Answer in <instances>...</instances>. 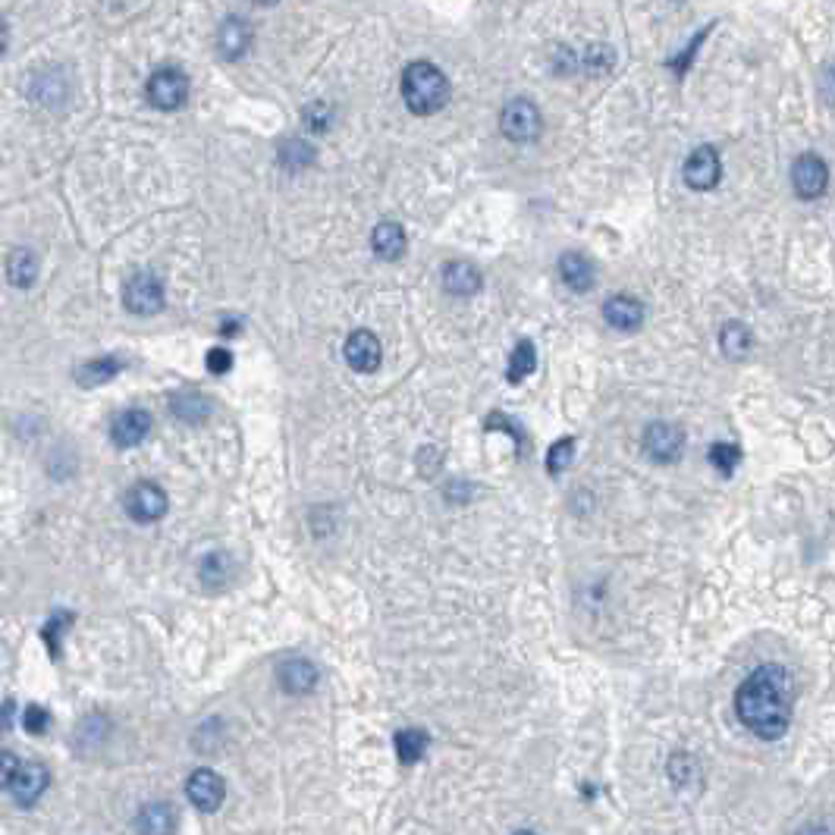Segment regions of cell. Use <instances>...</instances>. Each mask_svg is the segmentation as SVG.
Returning <instances> with one entry per match:
<instances>
[{"label":"cell","mask_w":835,"mask_h":835,"mask_svg":"<svg viewBox=\"0 0 835 835\" xmlns=\"http://www.w3.org/2000/svg\"><path fill=\"white\" fill-rule=\"evenodd\" d=\"M792 704H795L792 679H788V672L782 666L773 663L754 669L735 694V713L741 719V726L766 741H776L788 732Z\"/></svg>","instance_id":"1"},{"label":"cell","mask_w":835,"mask_h":835,"mask_svg":"<svg viewBox=\"0 0 835 835\" xmlns=\"http://www.w3.org/2000/svg\"><path fill=\"white\" fill-rule=\"evenodd\" d=\"M402 101L418 117L437 114L449 101V82L434 63H409L402 73Z\"/></svg>","instance_id":"2"},{"label":"cell","mask_w":835,"mask_h":835,"mask_svg":"<svg viewBox=\"0 0 835 835\" xmlns=\"http://www.w3.org/2000/svg\"><path fill=\"white\" fill-rule=\"evenodd\" d=\"M500 129H503L506 139L518 142V145H528V142L537 139L540 129H544V120H540V110H537L534 101L512 98L500 114Z\"/></svg>","instance_id":"3"},{"label":"cell","mask_w":835,"mask_h":835,"mask_svg":"<svg viewBox=\"0 0 835 835\" xmlns=\"http://www.w3.org/2000/svg\"><path fill=\"white\" fill-rule=\"evenodd\" d=\"M123 305L139 314V318H148V314H157L164 308V283L151 270H142V274H135L126 280L123 286Z\"/></svg>","instance_id":"4"},{"label":"cell","mask_w":835,"mask_h":835,"mask_svg":"<svg viewBox=\"0 0 835 835\" xmlns=\"http://www.w3.org/2000/svg\"><path fill=\"white\" fill-rule=\"evenodd\" d=\"M145 95H148V104L157 110H179L189 98V79L183 70H170V66H164V70L151 73Z\"/></svg>","instance_id":"5"},{"label":"cell","mask_w":835,"mask_h":835,"mask_svg":"<svg viewBox=\"0 0 835 835\" xmlns=\"http://www.w3.org/2000/svg\"><path fill=\"white\" fill-rule=\"evenodd\" d=\"M641 443H644V453L650 462L672 465V462H679L682 449H685V434H682V427H675L669 421H653L644 431Z\"/></svg>","instance_id":"6"},{"label":"cell","mask_w":835,"mask_h":835,"mask_svg":"<svg viewBox=\"0 0 835 835\" xmlns=\"http://www.w3.org/2000/svg\"><path fill=\"white\" fill-rule=\"evenodd\" d=\"M792 186L798 192V198L804 201H817L820 195H826L829 189V167L820 154L814 151H807V154H798L795 157V164H792Z\"/></svg>","instance_id":"7"},{"label":"cell","mask_w":835,"mask_h":835,"mask_svg":"<svg viewBox=\"0 0 835 835\" xmlns=\"http://www.w3.org/2000/svg\"><path fill=\"white\" fill-rule=\"evenodd\" d=\"M167 509H170L167 493L154 481H142L126 493V512H129V518H135V522H142V525L161 522V518L167 515Z\"/></svg>","instance_id":"8"},{"label":"cell","mask_w":835,"mask_h":835,"mask_svg":"<svg viewBox=\"0 0 835 835\" xmlns=\"http://www.w3.org/2000/svg\"><path fill=\"white\" fill-rule=\"evenodd\" d=\"M682 176H685V183H688L694 192H710V189L719 183V176H722V164H719L716 148H710V145L694 148V151L688 154Z\"/></svg>","instance_id":"9"},{"label":"cell","mask_w":835,"mask_h":835,"mask_svg":"<svg viewBox=\"0 0 835 835\" xmlns=\"http://www.w3.org/2000/svg\"><path fill=\"white\" fill-rule=\"evenodd\" d=\"M4 785L10 788V795L29 807L41 798V792L48 788V770L41 763H16V770L4 779Z\"/></svg>","instance_id":"10"},{"label":"cell","mask_w":835,"mask_h":835,"mask_svg":"<svg viewBox=\"0 0 835 835\" xmlns=\"http://www.w3.org/2000/svg\"><path fill=\"white\" fill-rule=\"evenodd\" d=\"M186 795L189 801L205 810V814H214V810L223 804V795H227V788H223V779L214 770H195L186 782Z\"/></svg>","instance_id":"11"},{"label":"cell","mask_w":835,"mask_h":835,"mask_svg":"<svg viewBox=\"0 0 835 835\" xmlns=\"http://www.w3.org/2000/svg\"><path fill=\"white\" fill-rule=\"evenodd\" d=\"M346 361L358 374H371L380 368V340L371 330H355L346 340Z\"/></svg>","instance_id":"12"},{"label":"cell","mask_w":835,"mask_h":835,"mask_svg":"<svg viewBox=\"0 0 835 835\" xmlns=\"http://www.w3.org/2000/svg\"><path fill=\"white\" fill-rule=\"evenodd\" d=\"M277 682L286 694H308L318 685V666L305 657H289L277 666Z\"/></svg>","instance_id":"13"},{"label":"cell","mask_w":835,"mask_h":835,"mask_svg":"<svg viewBox=\"0 0 835 835\" xmlns=\"http://www.w3.org/2000/svg\"><path fill=\"white\" fill-rule=\"evenodd\" d=\"M248 44H252V29H248V22L239 16H227L220 22L217 29V54L223 60H239L245 57Z\"/></svg>","instance_id":"14"},{"label":"cell","mask_w":835,"mask_h":835,"mask_svg":"<svg viewBox=\"0 0 835 835\" xmlns=\"http://www.w3.org/2000/svg\"><path fill=\"white\" fill-rule=\"evenodd\" d=\"M148 431H151V415L142 409H129L110 424V440L120 449H132L148 437Z\"/></svg>","instance_id":"15"},{"label":"cell","mask_w":835,"mask_h":835,"mask_svg":"<svg viewBox=\"0 0 835 835\" xmlns=\"http://www.w3.org/2000/svg\"><path fill=\"white\" fill-rule=\"evenodd\" d=\"M603 318L613 330L631 333V330H638L644 324V305L635 296H613V299H606V305H603Z\"/></svg>","instance_id":"16"},{"label":"cell","mask_w":835,"mask_h":835,"mask_svg":"<svg viewBox=\"0 0 835 835\" xmlns=\"http://www.w3.org/2000/svg\"><path fill=\"white\" fill-rule=\"evenodd\" d=\"M559 277H562V283H566L572 292H591L594 283H597V270H594L588 255L566 252V255L559 258Z\"/></svg>","instance_id":"17"},{"label":"cell","mask_w":835,"mask_h":835,"mask_svg":"<svg viewBox=\"0 0 835 835\" xmlns=\"http://www.w3.org/2000/svg\"><path fill=\"white\" fill-rule=\"evenodd\" d=\"M443 289L449 296H459V299L475 296L481 289V270L468 261H449L443 267Z\"/></svg>","instance_id":"18"},{"label":"cell","mask_w":835,"mask_h":835,"mask_svg":"<svg viewBox=\"0 0 835 835\" xmlns=\"http://www.w3.org/2000/svg\"><path fill=\"white\" fill-rule=\"evenodd\" d=\"M371 248H374V255L383 258V261H399L405 255V230L393 220L377 223L374 233H371Z\"/></svg>","instance_id":"19"},{"label":"cell","mask_w":835,"mask_h":835,"mask_svg":"<svg viewBox=\"0 0 835 835\" xmlns=\"http://www.w3.org/2000/svg\"><path fill=\"white\" fill-rule=\"evenodd\" d=\"M751 346H754V333H751L748 324L729 321L726 327L719 330V349H722V355H726V358H732V361L748 358Z\"/></svg>","instance_id":"20"},{"label":"cell","mask_w":835,"mask_h":835,"mask_svg":"<svg viewBox=\"0 0 835 835\" xmlns=\"http://www.w3.org/2000/svg\"><path fill=\"white\" fill-rule=\"evenodd\" d=\"M135 826H139L142 835H173L176 829V814L170 804H145L135 817Z\"/></svg>","instance_id":"21"},{"label":"cell","mask_w":835,"mask_h":835,"mask_svg":"<svg viewBox=\"0 0 835 835\" xmlns=\"http://www.w3.org/2000/svg\"><path fill=\"white\" fill-rule=\"evenodd\" d=\"M170 412L186 424H201V421L211 418L214 405H211L208 396H201V393H179V396L170 399Z\"/></svg>","instance_id":"22"},{"label":"cell","mask_w":835,"mask_h":835,"mask_svg":"<svg viewBox=\"0 0 835 835\" xmlns=\"http://www.w3.org/2000/svg\"><path fill=\"white\" fill-rule=\"evenodd\" d=\"M120 371H123V361L117 355H101V358L85 361V365L76 371V380L82 383V387H98V383L114 380Z\"/></svg>","instance_id":"23"},{"label":"cell","mask_w":835,"mask_h":835,"mask_svg":"<svg viewBox=\"0 0 835 835\" xmlns=\"http://www.w3.org/2000/svg\"><path fill=\"white\" fill-rule=\"evenodd\" d=\"M7 274H10V283L19 286V289H29L38 277V261L35 255L29 252V248H16V252L10 255L7 261Z\"/></svg>","instance_id":"24"},{"label":"cell","mask_w":835,"mask_h":835,"mask_svg":"<svg viewBox=\"0 0 835 835\" xmlns=\"http://www.w3.org/2000/svg\"><path fill=\"white\" fill-rule=\"evenodd\" d=\"M534 368H537V349H534V343L522 340V343H518V346L512 349L506 377H509V383H522L528 374H534Z\"/></svg>","instance_id":"25"},{"label":"cell","mask_w":835,"mask_h":835,"mask_svg":"<svg viewBox=\"0 0 835 835\" xmlns=\"http://www.w3.org/2000/svg\"><path fill=\"white\" fill-rule=\"evenodd\" d=\"M230 569H233L230 556L223 553V550H214V553H208L205 559H201V566H198V575H201V581L208 584V588H220V584L227 581Z\"/></svg>","instance_id":"26"},{"label":"cell","mask_w":835,"mask_h":835,"mask_svg":"<svg viewBox=\"0 0 835 835\" xmlns=\"http://www.w3.org/2000/svg\"><path fill=\"white\" fill-rule=\"evenodd\" d=\"M427 751V735L421 729H402L396 735V757L402 763H418Z\"/></svg>","instance_id":"27"},{"label":"cell","mask_w":835,"mask_h":835,"mask_svg":"<svg viewBox=\"0 0 835 835\" xmlns=\"http://www.w3.org/2000/svg\"><path fill=\"white\" fill-rule=\"evenodd\" d=\"M707 459H710V465L719 471V475H732L735 471V465L741 462V449L735 446V443H713L710 446V453H707Z\"/></svg>","instance_id":"28"},{"label":"cell","mask_w":835,"mask_h":835,"mask_svg":"<svg viewBox=\"0 0 835 835\" xmlns=\"http://www.w3.org/2000/svg\"><path fill=\"white\" fill-rule=\"evenodd\" d=\"M581 63H584V70H588L591 76H600V73L613 70L616 54H613V48H609V44H591V48L584 51Z\"/></svg>","instance_id":"29"},{"label":"cell","mask_w":835,"mask_h":835,"mask_svg":"<svg viewBox=\"0 0 835 835\" xmlns=\"http://www.w3.org/2000/svg\"><path fill=\"white\" fill-rule=\"evenodd\" d=\"M575 459V440L572 437H562L550 446V453H547V471L550 475H562Z\"/></svg>","instance_id":"30"},{"label":"cell","mask_w":835,"mask_h":835,"mask_svg":"<svg viewBox=\"0 0 835 835\" xmlns=\"http://www.w3.org/2000/svg\"><path fill=\"white\" fill-rule=\"evenodd\" d=\"M280 164L286 170H302V167L314 164V148L305 145V142H286L280 148Z\"/></svg>","instance_id":"31"},{"label":"cell","mask_w":835,"mask_h":835,"mask_svg":"<svg viewBox=\"0 0 835 835\" xmlns=\"http://www.w3.org/2000/svg\"><path fill=\"white\" fill-rule=\"evenodd\" d=\"M669 776L672 782H679V785H688V782H697V763L691 754H675L669 760Z\"/></svg>","instance_id":"32"},{"label":"cell","mask_w":835,"mask_h":835,"mask_svg":"<svg viewBox=\"0 0 835 835\" xmlns=\"http://www.w3.org/2000/svg\"><path fill=\"white\" fill-rule=\"evenodd\" d=\"M22 726H26V732H32V735H41L44 729L51 726V716H48V710H41L38 704H32V707L22 710Z\"/></svg>","instance_id":"33"},{"label":"cell","mask_w":835,"mask_h":835,"mask_svg":"<svg viewBox=\"0 0 835 835\" xmlns=\"http://www.w3.org/2000/svg\"><path fill=\"white\" fill-rule=\"evenodd\" d=\"M205 365H208V371H211V374H227V371L233 368V352H230V349H223V346L208 349Z\"/></svg>","instance_id":"34"},{"label":"cell","mask_w":835,"mask_h":835,"mask_svg":"<svg viewBox=\"0 0 835 835\" xmlns=\"http://www.w3.org/2000/svg\"><path fill=\"white\" fill-rule=\"evenodd\" d=\"M66 622H73V619L66 616V613H57L48 625H44V641L51 644V653H54V657L60 653V631L66 628Z\"/></svg>","instance_id":"35"},{"label":"cell","mask_w":835,"mask_h":835,"mask_svg":"<svg viewBox=\"0 0 835 835\" xmlns=\"http://www.w3.org/2000/svg\"><path fill=\"white\" fill-rule=\"evenodd\" d=\"M820 92H823V98H826L829 104H835V66H829V70L823 73V79H820Z\"/></svg>","instance_id":"36"},{"label":"cell","mask_w":835,"mask_h":835,"mask_svg":"<svg viewBox=\"0 0 835 835\" xmlns=\"http://www.w3.org/2000/svg\"><path fill=\"white\" fill-rule=\"evenodd\" d=\"M798 835H835V832H832L829 826H820V823H814V826H804V829H801Z\"/></svg>","instance_id":"37"},{"label":"cell","mask_w":835,"mask_h":835,"mask_svg":"<svg viewBox=\"0 0 835 835\" xmlns=\"http://www.w3.org/2000/svg\"><path fill=\"white\" fill-rule=\"evenodd\" d=\"M239 330H242V327H239V321H236V318H230V321H223V324H220V333H227V336H236Z\"/></svg>","instance_id":"38"},{"label":"cell","mask_w":835,"mask_h":835,"mask_svg":"<svg viewBox=\"0 0 835 835\" xmlns=\"http://www.w3.org/2000/svg\"><path fill=\"white\" fill-rule=\"evenodd\" d=\"M515 835H537V832H528V829H525V832H515Z\"/></svg>","instance_id":"39"}]
</instances>
